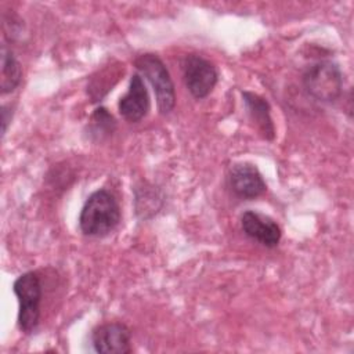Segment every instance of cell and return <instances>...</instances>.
I'll use <instances>...</instances> for the list:
<instances>
[{
    "label": "cell",
    "mask_w": 354,
    "mask_h": 354,
    "mask_svg": "<svg viewBox=\"0 0 354 354\" xmlns=\"http://www.w3.org/2000/svg\"><path fill=\"white\" fill-rule=\"evenodd\" d=\"M242 98L248 115L254 123L259 134L264 140L272 141L275 137V126L271 118V106L268 101L252 91H242Z\"/></svg>",
    "instance_id": "cell-10"
},
{
    "label": "cell",
    "mask_w": 354,
    "mask_h": 354,
    "mask_svg": "<svg viewBox=\"0 0 354 354\" xmlns=\"http://www.w3.org/2000/svg\"><path fill=\"white\" fill-rule=\"evenodd\" d=\"M118 109L120 116L131 123H137L149 111V94L148 88L140 73H134L130 77L127 93L119 100Z\"/></svg>",
    "instance_id": "cell-9"
},
{
    "label": "cell",
    "mask_w": 354,
    "mask_h": 354,
    "mask_svg": "<svg viewBox=\"0 0 354 354\" xmlns=\"http://www.w3.org/2000/svg\"><path fill=\"white\" fill-rule=\"evenodd\" d=\"M301 82L307 94L321 102H335L343 93V73L330 59H319L306 66Z\"/></svg>",
    "instance_id": "cell-2"
},
{
    "label": "cell",
    "mask_w": 354,
    "mask_h": 354,
    "mask_svg": "<svg viewBox=\"0 0 354 354\" xmlns=\"http://www.w3.org/2000/svg\"><path fill=\"white\" fill-rule=\"evenodd\" d=\"M241 228L245 235L266 248L278 246L282 236V231L274 218L254 210H246L242 213Z\"/></svg>",
    "instance_id": "cell-8"
},
{
    "label": "cell",
    "mask_w": 354,
    "mask_h": 354,
    "mask_svg": "<svg viewBox=\"0 0 354 354\" xmlns=\"http://www.w3.org/2000/svg\"><path fill=\"white\" fill-rule=\"evenodd\" d=\"M163 205V195L158 187L147 181H141L134 188L136 214L141 220L152 218Z\"/></svg>",
    "instance_id": "cell-11"
},
{
    "label": "cell",
    "mask_w": 354,
    "mask_h": 354,
    "mask_svg": "<svg viewBox=\"0 0 354 354\" xmlns=\"http://www.w3.org/2000/svg\"><path fill=\"white\" fill-rule=\"evenodd\" d=\"M1 73H0V88L1 94L12 93L21 83L22 79V68L18 59L15 58L11 48L6 44L1 46Z\"/></svg>",
    "instance_id": "cell-12"
},
{
    "label": "cell",
    "mask_w": 354,
    "mask_h": 354,
    "mask_svg": "<svg viewBox=\"0 0 354 354\" xmlns=\"http://www.w3.org/2000/svg\"><path fill=\"white\" fill-rule=\"evenodd\" d=\"M232 194L241 199H254L267 191V184L256 167L248 162L234 163L227 174Z\"/></svg>",
    "instance_id": "cell-7"
},
{
    "label": "cell",
    "mask_w": 354,
    "mask_h": 354,
    "mask_svg": "<svg viewBox=\"0 0 354 354\" xmlns=\"http://www.w3.org/2000/svg\"><path fill=\"white\" fill-rule=\"evenodd\" d=\"M134 66L152 86L159 112L170 113L176 105V90L165 62L156 54L145 53L134 59Z\"/></svg>",
    "instance_id": "cell-3"
},
{
    "label": "cell",
    "mask_w": 354,
    "mask_h": 354,
    "mask_svg": "<svg viewBox=\"0 0 354 354\" xmlns=\"http://www.w3.org/2000/svg\"><path fill=\"white\" fill-rule=\"evenodd\" d=\"M183 79L187 90L196 100L206 98L218 80L216 66L199 54H188L183 59Z\"/></svg>",
    "instance_id": "cell-5"
},
{
    "label": "cell",
    "mask_w": 354,
    "mask_h": 354,
    "mask_svg": "<svg viewBox=\"0 0 354 354\" xmlns=\"http://www.w3.org/2000/svg\"><path fill=\"white\" fill-rule=\"evenodd\" d=\"M115 127H116V122L112 113H109L106 108L100 106L93 112L90 119V127H88L91 136H97L101 140L112 134Z\"/></svg>",
    "instance_id": "cell-13"
},
{
    "label": "cell",
    "mask_w": 354,
    "mask_h": 354,
    "mask_svg": "<svg viewBox=\"0 0 354 354\" xmlns=\"http://www.w3.org/2000/svg\"><path fill=\"white\" fill-rule=\"evenodd\" d=\"M11 118H12V108L11 105H3L1 108V124H3V130H1V134L4 136L7 133V129H8V124L11 122Z\"/></svg>",
    "instance_id": "cell-14"
},
{
    "label": "cell",
    "mask_w": 354,
    "mask_h": 354,
    "mask_svg": "<svg viewBox=\"0 0 354 354\" xmlns=\"http://www.w3.org/2000/svg\"><path fill=\"white\" fill-rule=\"evenodd\" d=\"M120 216V206L115 195L101 188L86 199L79 214V227L87 236H105L119 225Z\"/></svg>",
    "instance_id": "cell-1"
},
{
    "label": "cell",
    "mask_w": 354,
    "mask_h": 354,
    "mask_svg": "<svg viewBox=\"0 0 354 354\" xmlns=\"http://www.w3.org/2000/svg\"><path fill=\"white\" fill-rule=\"evenodd\" d=\"M12 290L18 299V328L25 335H30L40 321L41 282L36 272L21 274L12 283Z\"/></svg>",
    "instance_id": "cell-4"
},
{
    "label": "cell",
    "mask_w": 354,
    "mask_h": 354,
    "mask_svg": "<svg viewBox=\"0 0 354 354\" xmlns=\"http://www.w3.org/2000/svg\"><path fill=\"white\" fill-rule=\"evenodd\" d=\"M91 344L95 353L129 354L131 353V330L122 322H106L91 332Z\"/></svg>",
    "instance_id": "cell-6"
}]
</instances>
